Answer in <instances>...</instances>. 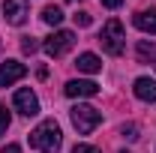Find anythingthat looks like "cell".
I'll return each instance as SVG.
<instances>
[{
	"mask_svg": "<svg viewBox=\"0 0 156 153\" xmlns=\"http://www.w3.org/2000/svg\"><path fill=\"white\" fill-rule=\"evenodd\" d=\"M60 126L57 120H42L36 129L30 132V147H36L39 153H57L60 150Z\"/></svg>",
	"mask_w": 156,
	"mask_h": 153,
	"instance_id": "1",
	"label": "cell"
},
{
	"mask_svg": "<svg viewBox=\"0 0 156 153\" xmlns=\"http://www.w3.org/2000/svg\"><path fill=\"white\" fill-rule=\"evenodd\" d=\"M99 42H102V51H105V54L120 57V54H123V48H126V33H123V24H120L117 18L105 21V27H102V33H99Z\"/></svg>",
	"mask_w": 156,
	"mask_h": 153,
	"instance_id": "2",
	"label": "cell"
},
{
	"mask_svg": "<svg viewBox=\"0 0 156 153\" xmlns=\"http://www.w3.org/2000/svg\"><path fill=\"white\" fill-rule=\"evenodd\" d=\"M69 117H72V126H75L81 135H90L99 123H102V114H99L93 105H75V108L69 111Z\"/></svg>",
	"mask_w": 156,
	"mask_h": 153,
	"instance_id": "3",
	"label": "cell"
},
{
	"mask_svg": "<svg viewBox=\"0 0 156 153\" xmlns=\"http://www.w3.org/2000/svg\"><path fill=\"white\" fill-rule=\"evenodd\" d=\"M72 45H75V33L72 30H54L51 36L42 42V48H45L48 57H63Z\"/></svg>",
	"mask_w": 156,
	"mask_h": 153,
	"instance_id": "4",
	"label": "cell"
},
{
	"mask_svg": "<svg viewBox=\"0 0 156 153\" xmlns=\"http://www.w3.org/2000/svg\"><path fill=\"white\" fill-rule=\"evenodd\" d=\"M15 108H18L24 117H36L39 114V99H36V93L30 90V87H21V90H15Z\"/></svg>",
	"mask_w": 156,
	"mask_h": 153,
	"instance_id": "5",
	"label": "cell"
},
{
	"mask_svg": "<svg viewBox=\"0 0 156 153\" xmlns=\"http://www.w3.org/2000/svg\"><path fill=\"white\" fill-rule=\"evenodd\" d=\"M3 15L9 24H24L27 15H30V6H27V0H3Z\"/></svg>",
	"mask_w": 156,
	"mask_h": 153,
	"instance_id": "6",
	"label": "cell"
},
{
	"mask_svg": "<svg viewBox=\"0 0 156 153\" xmlns=\"http://www.w3.org/2000/svg\"><path fill=\"white\" fill-rule=\"evenodd\" d=\"M63 93H66V96H72V99L96 96V93H99V84H96V81H84V78H72V81H66Z\"/></svg>",
	"mask_w": 156,
	"mask_h": 153,
	"instance_id": "7",
	"label": "cell"
},
{
	"mask_svg": "<svg viewBox=\"0 0 156 153\" xmlns=\"http://www.w3.org/2000/svg\"><path fill=\"white\" fill-rule=\"evenodd\" d=\"M24 75H27V66L18 63V60H6V63H0V87H9V84L21 81Z\"/></svg>",
	"mask_w": 156,
	"mask_h": 153,
	"instance_id": "8",
	"label": "cell"
},
{
	"mask_svg": "<svg viewBox=\"0 0 156 153\" xmlns=\"http://www.w3.org/2000/svg\"><path fill=\"white\" fill-rule=\"evenodd\" d=\"M135 96L141 102H156V81L153 78H135Z\"/></svg>",
	"mask_w": 156,
	"mask_h": 153,
	"instance_id": "9",
	"label": "cell"
},
{
	"mask_svg": "<svg viewBox=\"0 0 156 153\" xmlns=\"http://www.w3.org/2000/svg\"><path fill=\"white\" fill-rule=\"evenodd\" d=\"M132 24H135L141 33H156V9H141V12H135Z\"/></svg>",
	"mask_w": 156,
	"mask_h": 153,
	"instance_id": "10",
	"label": "cell"
},
{
	"mask_svg": "<svg viewBox=\"0 0 156 153\" xmlns=\"http://www.w3.org/2000/svg\"><path fill=\"white\" fill-rule=\"evenodd\" d=\"M75 66H78V72H87V75H93V72H99V69H102V60H99L96 54H90V51H84V54H78Z\"/></svg>",
	"mask_w": 156,
	"mask_h": 153,
	"instance_id": "11",
	"label": "cell"
},
{
	"mask_svg": "<svg viewBox=\"0 0 156 153\" xmlns=\"http://www.w3.org/2000/svg\"><path fill=\"white\" fill-rule=\"evenodd\" d=\"M42 21L51 24V27H57L60 21H63V9H60V6H45V9H42Z\"/></svg>",
	"mask_w": 156,
	"mask_h": 153,
	"instance_id": "12",
	"label": "cell"
},
{
	"mask_svg": "<svg viewBox=\"0 0 156 153\" xmlns=\"http://www.w3.org/2000/svg\"><path fill=\"white\" fill-rule=\"evenodd\" d=\"M153 57H156V45L147 42V39H141V42H138V60L147 63V60H153Z\"/></svg>",
	"mask_w": 156,
	"mask_h": 153,
	"instance_id": "13",
	"label": "cell"
},
{
	"mask_svg": "<svg viewBox=\"0 0 156 153\" xmlns=\"http://www.w3.org/2000/svg\"><path fill=\"white\" fill-rule=\"evenodd\" d=\"M9 123H12V120H9V111H6V105L0 102V138L6 135V129H9Z\"/></svg>",
	"mask_w": 156,
	"mask_h": 153,
	"instance_id": "14",
	"label": "cell"
},
{
	"mask_svg": "<svg viewBox=\"0 0 156 153\" xmlns=\"http://www.w3.org/2000/svg\"><path fill=\"white\" fill-rule=\"evenodd\" d=\"M120 135H123L126 141H135V138H138V126H135V123H126V126L120 129Z\"/></svg>",
	"mask_w": 156,
	"mask_h": 153,
	"instance_id": "15",
	"label": "cell"
},
{
	"mask_svg": "<svg viewBox=\"0 0 156 153\" xmlns=\"http://www.w3.org/2000/svg\"><path fill=\"white\" fill-rule=\"evenodd\" d=\"M21 48H24V54H33V51L39 48V42H36V39H30V36H24V42H21Z\"/></svg>",
	"mask_w": 156,
	"mask_h": 153,
	"instance_id": "16",
	"label": "cell"
},
{
	"mask_svg": "<svg viewBox=\"0 0 156 153\" xmlns=\"http://www.w3.org/2000/svg\"><path fill=\"white\" fill-rule=\"evenodd\" d=\"M72 153H99V150L93 147V144H75V147H72Z\"/></svg>",
	"mask_w": 156,
	"mask_h": 153,
	"instance_id": "17",
	"label": "cell"
},
{
	"mask_svg": "<svg viewBox=\"0 0 156 153\" xmlns=\"http://www.w3.org/2000/svg\"><path fill=\"white\" fill-rule=\"evenodd\" d=\"M75 24H78V27H87V24H90V15H87V12H78V15H75Z\"/></svg>",
	"mask_w": 156,
	"mask_h": 153,
	"instance_id": "18",
	"label": "cell"
},
{
	"mask_svg": "<svg viewBox=\"0 0 156 153\" xmlns=\"http://www.w3.org/2000/svg\"><path fill=\"white\" fill-rule=\"evenodd\" d=\"M99 3H102V6H108V9H117L123 0H99Z\"/></svg>",
	"mask_w": 156,
	"mask_h": 153,
	"instance_id": "19",
	"label": "cell"
},
{
	"mask_svg": "<svg viewBox=\"0 0 156 153\" xmlns=\"http://www.w3.org/2000/svg\"><path fill=\"white\" fill-rule=\"evenodd\" d=\"M0 153H21V150H18V144H6Z\"/></svg>",
	"mask_w": 156,
	"mask_h": 153,
	"instance_id": "20",
	"label": "cell"
},
{
	"mask_svg": "<svg viewBox=\"0 0 156 153\" xmlns=\"http://www.w3.org/2000/svg\"><path fill=\"white\" fill-rule=\"evenodd\" d=\"M69 3H78V0H69Z\"/></svg>",
	"mask_w": 156,
	"mask_h": 153,
	"instance_id": "21",
	"label": "cell"
},
{
	"mask_svg": "<svg viewBox=\"0 0 156 153\" xmlns=\"http://www.w3.org/2000/svg\"><path fill=\"white\" fill-rule=\"evenodd\" d=\"M120 153H126V150H120Z\"/></svg>",
	"mask_w": 156,
	"mask_h": 153,
	"instance_id": "22",
	"label": "cell"
}]
</instances>
